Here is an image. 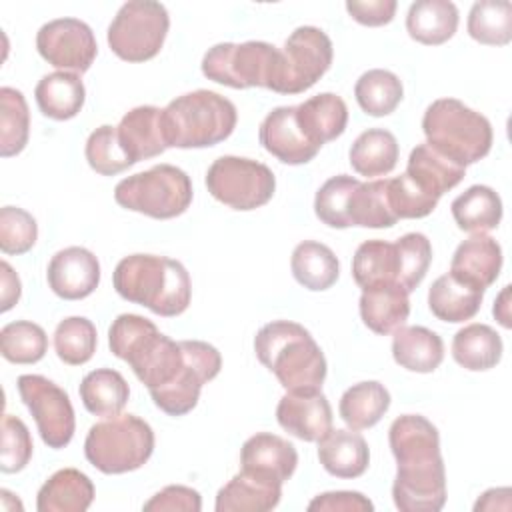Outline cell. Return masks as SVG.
I'll return each mask as SVG.
<instances>
[{"instance_id": "9c48e42d", "label": "cell", "mask_w": 512, "mask_h": 512, "mask_svg": "<svg viewBox=\"0 0 512 512\" xmlns=\"http://www.w3.org/2000/svg\"><path fill=\"white\" fill-rule=\"evenodd\" d=\"M170 16L164 4L154 0H130L120 6L108 26L110 50L126 62L154 58L166 40Z\"/></svg>"}, {"instance_id": "30bf717a", "label": "cell", "mask_w": 512, "mask_h": 512, "mask_svg": "<svg viewBox=\"0 0 512 512\" xmlns=\"http://www.w3.org/2000/svg\"><path fill=\"white\" fill-rule=\"evenodd\" d=\"M206 188L218 202L246 212L272 200L276 178L262 162L240 156H220L206 172Z\"/></svg>"}, {"instance_id": "f1b7e54d", "label": "cell", "mask_w": 512, "mask_h": 512, "mask_svg": "<svg viewBox=\"0 0 512 512\" xmlns=\"http://www.w3.org/2000/svg\"><path fill=\"white\" fill-rule=\"evenodd\" d=\"M360 318L376 334H390L404 326L410 314L408 292L398 284L366 288L360 294Z\"/></svg>"}, {"instance_id": "7dc6e473", "label": "cell", "mask_w": 512, "mask_h": 512, "mask_svg": "<svg viewBox=\"0 0 512 512\" xmlns=\"http://www.w3.org/2000/svg\"><path fill=\"white\" fill-rule=\"evenodd\" d=\"M398 256V286H402L408 294L418 288L424 280L430 262H432V244L422 232H408L400 236L396 242Z\"/></svg>"}, {"instance_id": "484cf974", "label": "cell", "mask_w": 512, "mask_h": 512, "mask_svg": "<svg viewBox=\"0 0 512 512\" xmlns=\"http://www.w3.org/2000/svg\"><path fill=\"white\" fill-rule=\"evenodd\" d=\"M394 362L410 372H434L444 360L442 338L426 326H400L392 338Z\"/></svg>"}, {"instance_id": "db71d44e", "label": "cell", "mask_w": 512, "mask_h": 512, "mask_svg": "<svg viewBox=\"0 0 512 512\" xmlns=\"http://www.w3.org/2000/svg\"><path fill=\"white\" fill-rule=\"evenodd\" d=\"M310 512H372L374 504L362 494L352 490H334L318 494L308 504Z\"/></svg>"}, {"instance_id": "ee69618b", "label": "cell", "mask_w": 512, "mask_h": 512, "mask_svg": "<svg viewBox=\"0 0 512 512\" xmlns=\"http://www.w3.org/2000/svg\"><path fill=\"white\" fill-rule=\"evenodd\" d=\"M398 222L394 216L388 192H386V178L360 182L352 194L350 204V224L362 228H390Z\"/></svg>"}, {"instance_id": "f6af8a7d", "label": "cell", "mask_w": 512, "mask_h": 512, "mask_svg": "<svg viewBox=\"0 0 512 512\" xmlns=\"http://www.w3.org/2000/svg\"><path fill=\"white\" fill-rule=\"evenodd\" d=\"M98 344L96 326L84 316H70L58 322L54 330V350L68 366L86 364Z\"/></svg>"}, {"instance_id": "1f68e13d", "label": "cell", "mask_w": 512, "mask_h": 512, "mask_svg": "<svg viewBox=\"0 0 512 512\" xmlns=\"http://www.w3.org/2000/svg\"><path fill=\"white\" fill-rule=\"evenodd\" d=\"M500 334L480 322L460 328L452 338V358L470 372H484L494 368L502 358Z\"/></svg>"}, {"instance_id": "d4e9b609", "label": "cell", "mask_w": 512, "mask_h": 512, "mask_svg": "<svg viewBox=\"0 0 512 512\" xmlns=\"http://www.w3.org/2000/svg\"><path fill=\"white\" fill-rule=\"evenodd\" d=\"M240 464L246 470L264 472L280 482H286L298 466V452L294 444L282 436L258 432L242 444Z\"/></svg>"}, {"instance_id": "b9f144b4", "label": "cell", "mask_w": 512, "mask_h": 512, "mask_svg": "<svg viewBox=\"0 0 512 512\" xmlns=\"http://www.w3.org/2000/svg\"><path fill=\"white\" fill-rule=\"evenodd\" d=\"M30 136V112L20 90L0 88V156L10 158L20 154Z\"/></svg>"}, {"instance_id": "277c9868", "label": "cell", "mask_w": 512, "mask_h": 512, "mask_svg": "<svg viewBox=\"0 0 512 512\" xmlns=\"http://www.w3.org/2000/svg\"><path fill=\"white\" fill-rule=\"evenodd\" d=\"M238 122L236 106L218 92L194 90L162 108L168 148H208L226 140Z\"/></svg>"}, {"instance_id": "c3c4849f", "label": "cell", "mask_w": 512, "mask_h": 512, "mask_svg": "<svg viewBox=\"0 0 512 512\" xmlns=\"http://www.w3.org/2000/svg\"><path fill=\"white\" fill-rule=\"evenodd\" d=\"M84 154L90 168L102 176H116L132 166V160L126 156L118 142V130L110 124L98 126L88 136Z\"/></svg>"}, {"instance_id": "83f0119b", "label": "cell", "mask_w": 512, "mask_h": 512, "mask_svg": "<svg viewBox=\"0 0 512 512\" xmlns=\"http://www.w3.org/2000/svg\"><path fill=\"white\" fill-rule=\"evenodd\" d=\"M458 20V8L450 0H416L406 14V30L412 40L438 46L456 34Z\"/></svg>"}, {"instance_id": "ab89813d", "label": "cell", "mask_w": 512, "mask_h": 512, "mask_svg": "<svg viewBox=\"0 0 512 512\" xmlns=\"http://www.w3.org/2000/svg\"><path fill=\"white\" fill-rule=\"evenodd\" d=\"M354 96L362 112L368 116H388L402 102L404 86L394 72L372 68L356 80Z\"/></svg>"}, {"instance_id": "4316f807", "label": "cell", "mask_w": 512, "mask_h": 512, "mask_svg": "<svg viewBox=\"0 0 512 512\" xmlns=\"http://www.w3.org/2000/svg\"><path fill=\"white\" fill-rule=\"evenodd\" d=\"M94 500L92 480L76 470L62 468L54 472L38 490V512H84Z\"/></svg>"}, {"instance_id": "9f6ffc18", "label": "cell", "mask_w": 512, "mask_h": 512, "mask_svg": "<svg viewBox=\"0 0 512 512\" xmlns=\"http://www.w3.org/2000/svg\"><path fill=\"white\" fill-rule=\"evenodd\" d=\"M0 282H2V290H0V310H2V312H8V310L20 300L22 284H20L18 274L12 270V266H10L6 260L0 262Z\"/></svg>"}, {"instance_id": "bcb514c9", "label": "cell", "mask_w": 512, "mask_h": 512, "mask_svg": "<svg viewBox=\"0 0 512 512\" xmlns=\"http://www.w3.org/2000/svg\"><path fill=\"white\" fill-rule=\"evenodd\" d=\"M358 184L360 180L348 174L328 178L314 198V212L318 220L330 228H350V204Z\"/></svg>"}, {"instance_id": "6da1fadb", "label": "cell", "mask_w": 512, "mask_h": 512, "mask_svg": "<svg viewBox=\"0 0 512 512\" xmlns=\"http://www.w3.org/2000/svg\"><path fill=\"white\" fill-rule=\"evenodd\" d=\"M254 352L286 392L322 390L326 358L302 324L290 320L264 324L254 336Z\"/></svg>"}, {"instance_id": "6f0895ef", "label": "cell", "mask_w": 512, "mask_h": 512, "mask_svg": "<svg viewBox=\"0 0 512 512\" xmlns=\"http://www.w3.org/2000/svg\"><path fill=\"white\" fill-rule=\"evenodd\" d=\"M474 510H510V488H490L474 504Z\"/></svg>"}, {"instance_id": "ac0fdd59", "label": "cell", "mask_w": 512, "mask_h": 512, "mask_svg": "<svg viewBox=\"0 0 512 512\" xmlns=\"http://www.w3.org/2000/svg\"><path fill=\"white\" fill-rule=\"evenodd\" d=\"M260 144L282 164L298 166L310 162L318 148L308 142L296 120V106H278L266 114L258 130Z\"/></svg>"}, {"instance_id": "603a6c76", "label": "cell", "mask_w": 512, "mask_h": 512, "mask_svg": "<svg viewBox=\"0 0 512 512\" xmlns=\"http://www.w3.org/2000/svg\"><path fill=\"white\" fill-rule=\"evenodd\" d=\"M318 460L336 478H358L368 468L370 450L356 430L330 428L318 440Z\"/></svg>"}, {"instance_id": "4fadbf2b", "label": "cell", "mask_w": 512, "mask_h": 512, "mask_svg": "<svg viewBox=\"0 0 512 512\" xmlns=\"http://www.w3.org/2000/svg\"><path fill=\"white\" fill-rule=\"evenodd\" d=\"M284 74L278 94H300L312 88L330 68L332 40L316 26H298L284 42Z\"/></svg>"}, {"instance_id": "11a10c76", "label": "cell", "mask_w": 512, "mask_h": 512, "mask_svg": "<svg viewBox=\"0 0 512 512\" xmlns=\"http://www.w3.org/2000/svg\"><path fill=\"white\" fill-rule=\"evenodd\" d=\"M396 0H350L346 2L348 14L362 26H384L396 14Z\"/></svg>"}, {"instance_id": "ffe728a7", "label": "cell", "mask_w": 512, "mask_h": 512, "mask_svg": "<svg viewBox=\"0 0 512 512\" xmlns=\"http://www.w3.org/2000/svg\"><path fill=\"white\" fill-rule=\"evenodd\" d=\"M502 268V248L488 234H472L460 242L450 262V274L474 288L486 290Z\"/></svg>"}, {"instance_id": "816d5d0a", "label": "cell", "mask_w": 512, "mask_h": 512, "mask_svg": "<svg viewBox=\"0 0 512 512\" xmlns=\"http://www.w3.org/2000/svg\"><path fill=\"white\" fill-rule=\"evenodd\" d=\"M32 438L26 424L10 414L2 418V446H0V470L14 474L26 468L32 458Z\"/></svg>"}, {"instance_id": "44dd1931", "label": "cell", "mask_w": 512, "mask_h": 512, "mask_svg": "<svg viewBox=\"0 0 512 512\" xmlns=\"http://www.w3.org/2000/svg\"><path fill=\"white\" fill-rule=\"evenodd\" d=\"M118 142L132 164L160 156L168 144L164 136L162 110L158 106H136L116 126Z\"/></svg>"}, {"instance_id": "f907efd6", "label": "cell", "mask_w": 512, "mask_h": 512, "mask_svg": "<svg viewBox=\"0 0 512 512\" xmlns=\"http://www.w3.org/2000/svg\"><path fill=\"white\" fill-rule=\"evenodd\" d=\"M38 240V224L30 212L18 206L0 208V250L4 254H26Z\"/></svg>"}, {"instance_id": "d6986e66", "label": "cell", "mask_w": 512, "mask_h": 512, "mask_svg": "<svg viewBox=\"0 0 512 512\" xmlns=\"http://www.w3.org/2000/svg\"><path fill=\"white\" fill-rule=\"evenodd\" d=\"M282 484L278 478L242 468L216 494V512H268L278 506L282 498Z\"/></svg>"}, {"instance_id": "8fae6325", "label": "cell", "mask_w": 512, "mask_h": 512, "mask_svg": "<svg viewBox=\"0 0 512 512\" xmlns=\"http://www.w3.org/2000/svg\"><path fill=\"white\" fill-rule=\"evenodd\" d=\"M18 392L34 416L42 442L54 450L68 446L76 428L68 392L40 374H22L18 378Z\"/></svg>"}, {"instance_id": "681fc988", "label": "cell", "mask_w": 512, "mask_h": 512, "mask_svg": "<svg viewBox=\"0 0 512 512\" xmlns=\"http://www.w3.org/2000/svg\"><path fill=\"white\" fill-rule=\"evenodd\" d=\"M388 202L398 220L402 218H424L432 214L438 198L424 192L406 172L396 178H386Z\"/></svg>"}, {"instance_id": "cb8c5ba5", "label": "cell", "mask_w": 512, "mask_h": 512, "mask_svg": "<svg viewBox=\"0 0 512 512\" xmlns=\"http://www.w3.org/2000/svg\"><path fill=\"white\" fill-rule=\"evenodd\" d=\"M390 450L396 458V464L428 460L442 456L440 454V434L436 426L420 414L398 416L388 430Z\"/></svg>"}, {"instance_id": "2e32d148", "label": "cell", "mask_w": 512, "mask_h": 512, "mask_svg": "<svg viewBox=\"0 0 512 512\" xmlns=\"http://www.w3.org/2000/svg\"><path fill=\"white\" fill-rule=\"evenodd\" d=\"M46 280L50 290L64 300H82L100 284V262L82 246L58 250L48 262Z\"/></svg>"}, {"instance_id": "836d02e7", "label": "cell", "mask_w": 512, "mask_h": 512, "mask_svg": "<svg viewBox=\"0 0 512 512\" xmlns=\"http://www.w3.org/2000/svg\"><path fill=\"white\" fill-rule=\"evenodd\" d=\"M400 156L396 136L384 128L364 130L350 146V166L366 178L386 176L394 170Z\"/></svg>"}, {"instance_id": "680465c9", "label": "cell", "mask_w": 512, "mask_h": 512, "mask_svg": "<svg viewBox=\"0 0 512 512\" xmlns=\"http://www.w3.org/2000/svg\"><path fill=\"white\" fill-rule=\"evenodd\" d=\"M492 312H494L496 320H498L504 328H510V326H512V320H510V284H506V286L502 288V292L496 296Z\"/></svg>"}, {"instance_id": "f546056e", "label": "cell", "mask_w": 512, "mask_h": 512, "mask_svg": "<svg viewBox=\"0 0 512 512\" xmlns=\"http://www.w3.org/2000/svg\"><path fill=\"white\" fill-rule=\"evenodd\" d=\"M484 290L474 288L450 272L438 276L428 290V308L442 322H466L474 318L482 306Z\"/></svg>"}, {"instance_id": "7c38bea8", "label": "cell", "mask_w": 512, "mask_h": 512, "mask_svg": "<svg viewBox=\"0 0 512 512\" xmlns=\"http://www.w3.org/2000/svg\"><path fill=\"white\" fill-rule=\"evenodd\" d=\"M180 344L184 350L180 372L168 386L150 392L154 404L168 416L188 414L198 404L202 386L214 380L222 368V356L212 344L202 340H180Z\"/></svg>"}, {"instance_id": "ba28073f", "label": "cell", "mask_w": 512, "mask_h": 512, "mask_svg": "<svg viewBox=\"0 0 512 512\" xmlns=\"http://www.w3.org/2000/svg\"><path fill=\"white\" fill-rule=\"evenodd\" d=\"M192 196L190 176L172 164H156L120 180L114 188L116 204L156 220L184 214L192 204Z\"/></svg>"}, {"instance_id": "e0dca14e", "label": "cell", "mask_w": 512, "mask_h": 512, "mask_svg": "<svg viewBox=\"0 0 512 512\" xmlns=\"http://www.w3.org/2000/svg\"><path fill=\"white\" fill-rule=\"evenodd\" d=\"M278 424L304 442H318L332 428V408L322 390L286 392L276 406Z\"/></svg>"}, {"instance_id": "60d3db41", "label": "cell", "mask_w": 512, "mask_h": 512, "mask_svg": "<svg viewBox=\"0 0 512 512\" xmlns=\"http://www.w3.org/2000/svg\"><path fill=\"white\" fill-rule=\"evenodd\" d=\"M468 34L486 46H506L512 40V4L508 0L474 2L468 14Z\"/></svg>"}, {"instance_id": "8d00e7d4", "label": "cell", "mask_w": 512, "mask_h": 512, "mask_svg": "<svg viewBox=\"0 0 512 512\" xmlns=\"http://www.w3.org/2000/svg\"><path fill=\"white\" fill-rule=\"evenodd\" d=\"M78 392L84 408L100 418L118 416L130 398L128 382L118 370L112 368L88 372L82 378Z\"/></svg>"}, {"instance_id": "7bdbcfd3", "label": "cell", "mask_w": 512, "mask_h": 512, "mask_svg": "<svg viewBox=\"0 0 512 512\" xmlns=\"http://www.w3.org/2000/svg\"><path fill=\"white\" fill-rule=\"evenodd\" d=\"M0 352L12 364H36L48 352V336L30 320H16L0 330Z\"/></svg>"}, {"instance_id": "5bb4252c", "label": "cell", "mask_w": 512, "mask_h": 512, "mask_svg": "<svg viewBox=\"0 0 512 512\" xmlns=\"http://www.w3.org/2000/svg\"><path fill=\"white\" fill-rule=\"evenodd\" d=\"M36 50L48 64L64 72L84 74L98 54V44L86 22L78 18H56L38 30Z\"/></svg>"}, {"instance_id": "7402d4cb", "label": "cell", "mask_w": 512, "mask_h": 512, "mask_svg": "<svg viewBox=\"0 0 512 512\" xmlns=\"http://www.w3.org/2000/svg\"><path fill=\"white\" fill-rule=\"evenodd\" d=\"M296 120L308 142L320 150L346 130L348 108L340 96L322 92L296 106Z\"/></svg>"}, {"instance_id": "f35d334b", "label": "cell", "mask_w": 512, "mask_h": 512, "mask_svg": "<svg viewBox=\"0 0 512 512\" xmlns=\"http://www.w3.org/2000/svg\"><path fill=\"white\" fill-rule=\"evenodd\" d=\"M352 278L362 290L384 284H398V256L394 242H362L352 258Z\"/></svg>"}, {"instance_id": "5b68a950", "label": "cell", "mask_w": 512, "mask_h": 512, "mask_svg": "<svg viewBox=\"0 0 512 512\" xmlns=\"http://www.w3.org/2000/svg\"><path fill=\"white\" fill-rule=\"evenodd\" d=\"M422 130L430 148L462 168L482 160L492 148L488 118L456 98L434 100L422 116Z\"/></svg>"}, {"instance_id": "3957f363", "label": "cell", "mask_w": 512, "mask_h": 512, "mask_svg": "<svg viewBox=\"0 0 512 512\" xmlns=\"http://www.w3.org/2000/svg\"><path fill=\"white\" fill-rule=\"evenodd\" d=\"M108 344L112 354L132 368L148 392L168 386L184 364L182 344L138 314L116 316L108 330Z\"/></svg>"}, {"instance_id": "f5cc1de1", "label": "cell", "mask_w": 512, "mask_h": 512, "mask_svg": "<svg viewBox=\"0 0 512 512\" xmlns=\"http://www.w3.org/2000/svg\"><path fill=\"white\" fill-rule=\"evenodd\" d=\"M142 508L146 512H200L202 498L194 488L170 484L156 492L148 502H144Z\"/></svg>"}, {"instance_id": "e575fe53", "label": "cell", "mask_w": 512, "mask_h": 512, "mask_svg": "<svg viewBox=\"0 0 512 512\" xmlns=\"http://www.w3.org/2000/svg\"><path fill=\"white\" fill-rule=\"evenodd\" d=\"M406 174L430 196L438 198L458 186L466 174V168L454 164L446 156L438 154L428 144H418L410 156Z\"/></svg>"}, {"instance_id": "d590c367", "label": "cell", "mask_w": 512, "mask_h": 512, "mask_svg": "<svg viewBox=\"0 0 512 512\" xmlns=\"http://www.w3.org/2000/svg\"><path fill=\"white\" fill-rule=\"evenodd\" d=\"M290 270L300 286L312 292H322L336 284L340 276V262L326 244L304 240L292 252Z\"/></svg>"}, {"instance_id": "d6a6232c", "label": "cell", "mask_w": 512, "mask_h": 512, "mask_svg": "<svg viewBox=\"0 0 512 512\" xmlns=\"http://www.w3.org/2000/svg\"><path fill=\"white\" fill-rule=\"evenodd\" d=\"M456 226L470 234H486L502 220V200L498 192L484 184H474L450 204Z\"/></svg>"}, {"instance_id": "74e56055", "label": "cell", "mask_w": 512, "mask_h": 512, "mask_svg": "<svg viewBox=\"0 0 512 512\" xmlns=\"http://www.w3.org/2000/svg\"><path fill=\"white\" fill-rule=\"evenodd\" d=\"M390 408V392L376 380H366L350 386L338 404L340 418L350 430L372 428Z\"/></svg>"}, {"instance_id": "8992f818", "label": "cell", "mask_w": 512, "mask_h": 512, "mask_svg": "<svg viewBox=\"0 0 512 512\" xmlns=\"http://www.w3.org/2000/svg\"><path fill=\"white\" fill-rule=\"evenodd\" d=\"M202 74L230 88H268L280 92L284 56L276 46L262 40L242 44L220 42L202 58Z\"/></svg>"}, {"instance_id": "52a82bcc", "label": "cell", "mask_w": 512, "mask_h": 512, "mask_svg": "<svg viewBox=\"0 0 512 512\" xmlns=\"http://www.w3.org/2000/svg\"><path fill=\"white\" fill-rule=\"evenodd\" d=\"M154 452V430L134 414H118L96 422L84 440L86 460L104 474L142 468Z\"/></svg>"}, {"instance_id": "9a60e30c", "label": "cell", "mask_w": 512, "mask_h": 512, "mask_svg": "<svg viewBox=\"0 0 512 512\" xmlns=\"http://www.w3.org/2000/svg\"><path fill=\"white\" fill-rule=\"evenodd\" d=\"M392 500L402 512L440 510L446 502V468L442 456L398 464Z\"/></svg>"}, {"instance_id": "7a4b0ae2", "label": "cell", "mask_w": 512, "mask_h": 512, "mask_svg": "<svg viewBox=\"0 0 512 512\" xmlns=\"http://www.w3.org/2000/svg\"><path fill=\"white\" fill-rule=\"evenodd\" d=\"M112 284L124 300L164 318L180 316L192 298V282L184 264L156 254L122 258L114 268Z\"/></svg>"}, {"instance_id": "4dcf8cb0", "label": "cell", "mask_w": 512, "mask_h": 512, "mask_svg": "<svg viewBox=\"0 0 512 512\" xmlns=\"http://www.w3.org/2000/svg\"><path fill=\"white\" fill-rule=\"evenodd\" d=\"M34 98L46 118L70 120L82 110L86 88L78 74L58 70L42 76L34 88Z\"/></svg>"}]
</instances>
